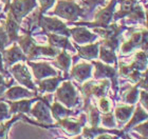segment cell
<instances>
[{
	"label": "cell",
	"mask_w": 148,
	"mask_h": 139,
	"mask_svg": "<svg viewBox=\"0 0 148 139\" xmlns=\"http://www.w3.org/2000/svg\"><path fill=\"white\" fill-rule=\"evenodd\" d=\"M18 45L25 53L28 60L38 58L39 56H48V57H56L60 49L52 45H38L36 41L33 39L31 33H25L22 36H19L17 39Z\"/></svg>",
	"instance_id": "6da1fadb"
},
{
	"label": "cell",
	"mask_w": 148,
	"mask_h": 139,
	"mask_svg": "<svg viewBox=\"0 0 148 139\" xmlns=\"http://www.w3.org/2000/svg\"><path fill=\"white\" fill-rule=\"evenodd\" d=\"M52 94H48L47 96L40 97L37 101H35V104L31 108L30 114L36 119L37 121L31 120L30 118H27V122L37 125L40 127H45L46 125L53 124V117L51 114L50 105H51V99H52Z\"/></svg>",
	"instance_id": "7a4b0ae2"
},
{
	"label": "cell",
	"mask_w": 148,
	"mask_h": 139,
	"mask_svg": "<svg viewBox=\"0 0 148 139\" xmlns=\"http://www.w3.org/2000/svg\"><path fill=\"white\" fill-rule=\"evenodd\" d=\"M110 87V80L109 79H96V80H90L79 85L78 90L82 92L84 96V108L83 110L90 104V100L92 97L101 98L107 95V91Z\"/></svg>",
	"instance_id": "3957f363"
},
{
	"label": "cell",
	"mask_w": 148,
	"mask_h": 139,
	"mask_svg": "<svg viewBox=\"0 0 148 139\" xmlns=\"http://www.w3.org/2000/svg\"><path fill=\"white\" fill-rule=\"evenodd\" d=\"M125 25H117L115 23L108 25L107 28H94L93 31L96 34L101 35L103 37V40L99 42V44L103 46H106L112 51H116L120 46L121 34L126 30Z\"/></svg>",
	"instance_id": "277c9868"
},
{
	"label": "cell",
	"mask_w": 148,
	"mask_h": 139,
	"mask_svg": "<svg viewBox=\"0 0 148 139\" xmlns=\"http://www.w3.org/2000/svg\"><path fill=\"white\" fill-rule=\"evenodd\" d=\"M51 14L73 22L86 15V9L79 6L73 0H58Z\"/></svg>",
	"instance_id": "5b68a950"
},
{
	"label": "cell",
	"mask_w": 148,
	"mask_h": 139,
	"mask_svg": "<svg viewBox=\"0 0 148 139\" xmlns=\"http://www.w3.org/2000/svg\"><path fill=\"white\" fill-rule=\"evenodd\" d=\"M55 100L60 102L66 108H73L79 104V96L70 80H65L55 91Z\"/></svg>",
	"instance_id": "8992f818"
},
{
	"label": "cell",
	"mask_w": 148,
	"mask_h": 139,
	"mask_svg": "<svg viewBox=\"0 0 148 139\" xmlns=\"http://www.w3.org/2000/svg\"><path fill=\"white\" fill-rule=\"evenodd\" d=\"M36 0H13L4 6V12L12 16L16 21L21 24L22 20L36 6Z\"/></svg>",
	"instance_id": "52a82bcc"
},
{
	"label": "cell",
	"mask_w": 148,
	"mask_h": 139,
	"mask_svg": "<svg viewBox=\"0 0 148 139\" xmlns=\"http://www.w3.org/2000/svg\"><path fill=\"white\" fill-rule=\"evenodd\" d=\"M87 123V115L82 114L79 118H71L66 117L62 118L60 120L56 121V123L50 124V125H46V129L48 127H60L67 135L70 136H76L82 134L83 127L86 125Z\"/></svg>",
	"instance_id": "ba28073f"
},
{
	"label": "cell",
	"mask_w": 148,
	"mask_h": 139,
	"mask_svg": "<svg viewBox=\"0 0 148 139\" xmlns=\"http://www.w3.org/2000/svg\"><path fill=\"white\" fill-rule=\"evenodd\" d=\"M117 0H110V2L106 5V7L99 9L94 16V22H73L76 26L84 25L88 28H107L110 23V21L113 18L114 14V7L116 5Z\"/></svg>",
	"instance_id": "9c48e42d"
},
{
	"label": "cell",
	"mask_w": 148,
	"mask_h": 139,
	"mask_svg": "<svg viewBox=\"0 0 148 139\" xmlns=\"http://www.w3.org/2000/svg\"><path fill=\"white\" fill-rule=\"evenodd\" d=\"M92 65L95 66L94 68V73H93V77L95 79H109L112 82V89H113L114 94L116 95L119 87H117V70L114 66H110L109 64H106L104 62L95 61V60H91Z\"/></svg>",
	"instance_id": "30bf717a"
},
{
	"label": "cell",
	"mask_w": 148,
	"mask_h": 139,
	"mask_svg": "<svg viewBox=\"0 0 148 139\" xmlns=\"http://www.w3.org/2000/svg\"><path fill=\"white\" fill-rule=\"evenodd\" d=\"M10 73L14 76L16 80L18 81L19 84H21V85L25 87L29 90L33 91V92H38L34 81L32 80V75L29 71L27 64L17 62L10 68Z\"/></svg>",
	"instance_id": "8fae6325"
},
{
	"label": "cell",
	"mask_w": 148,
	"mask_h": 139,
	"mask_svg": "<svg viewBox=\"0 0 148 139\" xmlns=\"http://www.w3.org/2000/svg\"><path fill=\"white\" fill-rule=\"evenodd\" d=\"M38 28H42L43 33H52V34L64 35L67 37H70V30L67 28V25L57 18L52 17H45L42 16L39 20Z\"/></svg>",
	"instance_id": "7c38bea8"
},
{
	"label": "cell",
	"mask_w": 148,
	"mask_h": 139,
	"mask_svg": "<svg viewBox=\"0 0 148 139\" xmlns=\"http://www.w3.org/2000/svg\"><path fill=\"white\" fill-rule=\"evenodd\" d=\"M25 62L29 66H31L33 75L36 78V80H42L46 78L55 77L59 75V72L53 68L48 62H32L31 60H27Z\"/></svg>",
	"instance_id": "4fadbf2b"
},
{
	"label": "cell",
	"mask_w": 148,
	"mask_h": 139,
	"mask_svg": "<svg viewBox=\"0 0 148 139\" xmlns=\"http://www.w3.org/2000/svg\"><path fill=\"white\" fill-rule=\"evenodd\" d=\"M2 58H3V63H4V68H11L12 65L19 61L25 62L27 56L25 55V53L22 52V49H20V46L17 45L16 43L13 44L10 49H4L2 52Z\"/></svg>",
	"instance_id": "5bb4252c"
},
{
	"label": "cell",
	"mask_w": 148,
	"mask_h": 139,
	"mask_svg": "<svg viewBox=\"0 0 148 139\" xmlns=\"http://www.w3.org/2000/svg\"><path fill=\"white\" fill-rule=\"evenodd\" d=\"M37 93L29 90L25 87H19V85H12L5 91L2 99L6 101H15V100H20V99L25 98H33L36 97Z\"/></svg>",
	"instance_id": "9a60e30c"
},
{
	"label": "cell",
	"mask_w": 148,
	"mask_h": 139,
	"mask_svg": "<svg viewBox=\"0 0 148 139\" xmlns=\"http://www.w3.org/2000/svg\"><path fill=\"white\" fill-rule=\"evenodd\" d=\"M70 36L73 38L74 42L76 44H87L92 43L97 39V35L93 34L86 28V26H75L69 28Z\"/></svg>",
	"instance_id": "2e32d148"
},
{
	"label": "cell",
	"mask_w": 148,
	"mask_h": 139,
	"mask_svg": "<svg viewBox=\"0 0 148 139\" xmlns=\"http://www.w3.org/2000/svg\"><path fill=\"white\" fill-rule=\"evenodd\" d=\"M92 63L79 62L77 64H74L69 76L70 78L75 79L77 82L83 83L92 77Z\"/></svg>",
	"instance_id": "e0dca14e"
},
{
	"label": "cell",
	"mask_w": 148,
	"mask_h": 139,
	"mask_svg": "<svg viewBox=\"0 0 148 139\" xmlns=\"http://www.w3.org/2000/svg\"><path fill=\"white\" fill-rule=\"evenodd\" d=\"M40 97L36 96L30 99H20L15 101H9L10 112L11 114H30L33 102L37 101Z\"/></svg>",
	"instance_id": "ac0fdd59"
},
{
	"label": "cell",
	"mask_w": 148,
	"mask_h": 139,
	"mask_svg": "<svg viewBox=\"0 0 148 139\" xmlns=\"http://www.w3.org/2000/svg\"><path fill=\"white\" fill-rule=\"evenodd\" d=\"M74 47H75V49H77V56L74 57V59L83 58L86 59V60H93V59L99 58V42L89 43L84 46L74 43Z\"/></svg>",
	"instance_id": "d6986e66"
},
{
	"label": "cell",
	"mask_w": 148,
	"mask_h": 139,
	"mask_svg": "<svg viewBox=\"0 0 148 139\" xmlns=\"http://www.w3.org/2000/svg\"><path fill=\"white\" fill-rule=\"evenodd\" d=\"M69 79L68 77H62L60 75L58 76H55V77H49L46 78V79H42V80H37V84H38V91L40 93H49V94H52L54 93L57 87H59V83L64 80H67Z\"/></svg>",
	"instance_id": "ffe728a7"
},
{
	"label": "cell",
	"mask_w": 148,
	"mask_h": 139,
	"mask_svg": "<svg viewBox=\"0 0 148 139\" xmlns=\"http://www.w3.org/2000/svg\"><path fill=\"white\" fill-rule=\"evenodd\" d=\"M48 36V40H49L50 45L57 47L59 49H65V51H71L75 52V47L71 44L69 38L64 35H57L52 34V33H46Z\"/></svg>",
	"instance_id": "44dd1931"
},
{
	"label": "cell",
	"mask_w": 148,
	"mask_h": 139,
	"mask_svg": "<svg viewBox=\"0 0 148 139\" xmlns=\"http://www.w3.org/2000/svg\"><path fill=\"white\" fill-rule=\"evenodd\" d=\"M142 37H143V30L142 31H134L131 34L130 38L127 41H125L122 46H121V52L122 54L126 55V54H130L133 52L134 49H140L141 47V43H142Z\"/></svg>",
	"instance_id": "7402d4cb"
},
{
	"label": "cell",
	"mask_w": 148,
	"mask_h": 139,
	"mask_svg": "<svg viewBox=\"0 0 148 139\" xmlns=\"http://www.w3.org/2000/svg\"><path fill=\"white\" fill-rule=\"evenodd\" d=\"M147 119H148V113L139 103V104L136 106V108H134V111H133L132 115H131L130 119L128 120V122H127V123L125 124V127H123V132L128 133L133 127H136V124L141 123V122L147 120Z\"/></svg>",
	"instance_id": "603a6c76"
},
{
	"label": "cell",
	"mask_w": 148,
	"mask_h": 139,
	"mask_svg": "<svg viewBox=\"0 0 148 139\" xmlns=\"http://www.w3.org/2000/svg\"><path fill=\"white\" fill-rule=\"evenodd\" d=\"M50 110H51V114L54 120L58 121L62 118L70 117V116H75L78 112H75L71 108H66L65 105H62L60 102H58L57 100L53 102L52 104L50 105Z\"/></svg>",
	"instance_id": "cb8c5ba5"
},
{
	"label": "cell",
	"mask_w": 148,
	"mask_h": 139,
	"mask_svg": "<svg viewBox=\"0 0 148 139\" xmlns=\"http://www.w3.org/2000/svg\"><path fill=\"white\" fill-rule=\"evenodd\" d=\"M133 111H134V105L133 104L117 105L113 112L116 123L122 125V124L128 122V120H129L131 115H132Z\"/></svg>",
	"instance_id": "d4e9b609"
},
{
	"label": "cell",
	"mask_w": 148,
	"mask_h": 139,
	"mask_svg": "<svg viewBox=\"0 0 148 139\" xmlns=\"http://www.w3.org/2000/svg\"><path fill=\"white\" fill-rule=\"evenodd\" d=\"M71 62L72 58L70 54L67 53V51L65 49H62L59 54L56 56L55 60L53 61V64L55 65L56 68H58L59 70H62L64 73H65L66 77L70 78L69 76V71H70V66H71Z\"/></svg>",
	"instance_id": "484cf974"
},
{
	"label": "cell",
	"mask_w": 148,
	"mask_h": 139,
	"mask_svg": "<svg viewBox=\"0 0 148 139\" xmlns=\"http://www.w3.org/2000/svg\"><path fill=\"white\" fill-rule=\"evenodd\" d=\"M4 28H5V32L8 34V37H9L10 44L13 43V42H16L19 37L18 32L20 30V23L16 21L10 14H8V17H6Z\"/></svg>",
	"instance_id": "4316f807"
},
{
	"label": "cell",
	"mask_w": 148,
	"mask_h": 139,
	"mask_svg": "<svg viewBox=\"0 0 148 139\" xmlns=\"http://www.w3.org/2000/svg\"><path fill=\"white\" fill-rule=\"evenodd\" d=\"M25 114H15L5 122H0V139H9L10 131L12 125L19 120H23Z\"/></svg>",
	"instance_id": "83f0119b"
},
{
	"label": "cell",
	"mask_w": 148,
	"mask_h": 139,
	"mask_svg": "<svg viewBox=\"0 0 148 139\" xmlns=\"http://www.w3.org/2000/svg\"><path fill=\"white\" fill-rule=\"evenodd\" d=\"M140 91L139 87L134 85H128L126 87L125 91L122 92V100L126 104H136L139 99Z\"/></svg>",
	"instance_id": "f1b7e54d"
},
{
	"label": "cell",
	"mask_w": 148,
	"mask_h": 139,
	"mask_svg": "<svg viewBox=\"0 0 148 139\" xmlns=\"http://www.w3.org/2000/svg\"><path fill=\"white\" fill-rule=\"evenodd\" d=\"M99 58L106 64H114L115 66L117 65V57L115 55V52L101 44H99Z\"/></svg>",
	"instance_id": "f546056e"
},
{
	"label": "cell",
	"mask_w": 148,
	"mask_h": 139,
	"mask_svg": "<svg viewBox=\"0 0 148 139\" xmlns=\"http://www.w3.org/2000/svg\"><path fill=\"white\" fill-rule=\"evenodd\" d=\"M84 111L87 112V121L89 122L90 127H99L101 123V112L99 108L90 103Z\"/></svg>",
	"instance_id": "4dcf8cb0"
},
{
	"label": "cell",
	"mask_w": 148,
	"mask_h": 139,
	"mask_svg": "<svg viewBox=\"0 0 148 139\" xmlns=\"http://www.w3.org/2000/svg\"><path fill=\"white\" fill-rule=\"evenodd\" d=\"M101 123L104 127L107 129H115L117 127L116 120L114 117L113 112H109V113H103L101 114Z\"/></svg>",
	"instance_id": "1f68e13d"
},
{
	"label": "cell",
	"mask_w": 148,
	"mask_h": 139,
	"mask_svg": "<svg viewBox=\"0 0 148 139\" xmlns=\"http://www.w3.org/2000/svg\"><path fill=\"white\" fill-rule=\"evenodd\" d=\"M99 112H102V113H109V112H112V102L111 100L108 98V97H101L99 98Z\"/></svg>",
	"instance_id": "d6a6232c"
},
{
	"label": "cell",
	"mask_w": 148,
	"mask_h": 139,
	"mask_svg": "<svg viewBox=\"0 0 148 139\" xmlns=\"http://www.w3.org/2000/svg\"><path fill=\"white\" fill-rule=\"evenodd\" d=\"M10 118H11V112H10L9 103L4 102L2 98H0V122L9 120Z\"/></svg>",
	"instance_id": "836d02e7"
},
{
	"label": "cell",
	"mask_w": 148,
	"mask_h": 139,
	"mask_svg": "<svg viewBox=\"0 0 148 139\" xmlns=\"http://www.w3.org/2000/svg\"><path fill=\"white\" fill-rule=\"evenodd\" d=\"M130 131H132L133 133L138 134V135H140V136L148 137V120L143 121V122H141V123L136 124V127H133Z\"/></svg>",
	"instance_id": "e575fe53"
},
{
	"label": "cell",
	"mask_w": 148,
	"mask_h": 139,
	"mask_svg": "<svg viewBox=\"0 0 148 139\" xmlns=\"http://www.w3.org/2000/svg\"><path fill=\"white\" fill-rule=\"evenodd\" d=\"M10 41L9 37H8V34L5 32V28L3 25H0V52L2 53L4 49H5V46L9 45Z\"/></svg>",
	"instance_id": "d590c367"
},
{
	"label": "cell",
	"mask_w": 148,
	"mask_h": 139,
	"mask_svg": "<svg viewBox=\"0 0 148 139\" xmlns=\"http://www.w3.org/2000/svg\"><path fill=\"white\" fill-rule=\"evenodd\" d=\"M136 85L138 87H141L144 91H147L148 92V68H146L145 71L142 72L141 78H140V80L136 83Z\"/></svg>",
	"instance_id": "8d00e7d4"
},
{
	"label": "cell",
	"mask_w": 148,
	"mask_h": 139,
	"mask_svg": "<svg viewBox=\"0 0 148 139\" xmlns=\"http://www.w3.org/2000/svg\"><path fill=\"white\" fill-rule=\"evenodd\" d=\"M38 1L40 2V9L36 12L39 15H43L48 11V9H50L54 3V0H38Z\"/></svg>",
	"instance_id": "74e56055"
},
{
	"label": "cell",
	"mask_w": 148,
	"mask_h": 139,
	"mask_svg": "<svg viewBox=\"0 0 148 139\" xmlns=\"http://www.w3.org/2000/svg\"><path fill=\"white\" fill-rule=\"evenodd\" d=\"M139 98H140V104L142 106L145 111H147L148 113V92L147 91H140V95H139Z\"/></svg>",
	"instance_id": "f35d334b"
},
{
	"label": "cell",
	"mask_w": 148,
	"mask_h": 139,
	"mask_svg": "<svg viewBox=\"0 0 148 139\" xmlns=\"http://www.w3.org/2000/svg\"><path fill=\"white\" fill-rule=\"evenodd\" d=\"M105 1L106 0H83L85 6L89 9L90 12L93 11V9H95L97 5H99V4H104Z\"/></svg>",
	"instance_id": "ab89813d"
},
{
	"label": "cell",
	"mask_w": 148,
	"mask_h": 139,
	"mask_svg": "<svg viewBox=\"0 0 148 139\" xmlns=\"http://www.w3.org/2000/svg\"><path fill=\"white\" fill-rule=\"evenodd\" d=\"M0 74H2L4 77H9L10 72H8V70H5L4 68V63H3V58H2V53L0 52Z\"/></svg>",
	"instance_id": "60d3db41"
},
{
	"label": "cell",
	"mask_w": 148,
	"mask_h": 139,
	"mask_svg": "<svg viewBox=\"0 0 148 139\" xmlns=\"http://www.w3.org/2000/svg\"><path fill=\"white\" fill-rule=\"evenodd\" d=\"M116 137H119V136H112V134L104 133V134L99 135V136H96L94 139H115Z\"/></svg>",
	"instance_id": "b9f144b4"
},
{
	"label": "cell",
	"mask_w": 148,
	"mask_h": 139,
	"mask_svg": "<svg viewBox=\"0 0 148 139\" xmlns=\"http://www.w3.org/2000/svg\"><path fill=\"white\" fill-rule=\"evenodd\" d=\"M4 76H3L2 74H0V87H2V85H5V84H8V82H9V81H8V82H6L5 80H4Z\"/></svg>",
	"instance_id": "7bdbcfd3"
},
{
	"label": "cell",
	"mask_w": 148,
	"mask_h": 139,
	"mask_svg": "<svg viewBox=\"0 0 148 139\" xmlns=\"http://www.w3.org/2000/svg\"><path fill=\"white\" fill-rule=\"evenodd\" d=\"M119 138H120V139H136V138H133V137L131 136L129 133H124L123 136L119 137Z\"/></svg>",
	"instance_id": "ee69618b"
},
{
	"label": "cell",
	"mask_w": 148,
	"mask_h": 139,
	"mask_svg": "<svg viewBox=\"0 0 148 139\" xmlns=\"http://www.w3.org/2000/svg\"><path fill=\"white\" fill-rule=\"evenodd\" d=\"M145 16H146V28H147V31H148V4H146Z\"/></svg>",
	"instance_id": "f6af8a7d"
},
{
	"label": "cell",
	"mask_w": 148,
	"mask_h": 139,
	"mask_svg": "<svg viewBox=\"0 0 148 139\" xmlns=\"http://www.w3.org/2000/svg\"><path fill=\"white\" fill-rule=\"evenodd\" d=\"M72 139H84V137L79 134V135H76V136H74Z\"/></svg>",
	"instance_id": "bcb514c9"
},
{
	"label": "cell",
	"mask_w": 148,
	"mask_h": 139,
	"mask_svg": "<svg viewBox=\"0 0 148 139\" xmlns=\"http://www.w3.org/2000/svg\"><path fill=\"white\" fill-rule=\"evenodd\" d=\"M1 1H2V2H4L5 4H6L8 2H9V0H1Z\"/></svg>",
	"instance_id": "7dc6e473"
},
{
	"label": "cell",
	"mask_w": 148,
	"mask_h": 139,
	"mask_svg": "<svg viewBox=\"0 0 148 139\" xmlns=\"http://www.w3.org/2000/svg\"><path fill=\"white\" fill-rule=\"evenodd\" d=\"M55 139H67L66 137H57V138H55Z\"/></svg>",
	"instance_id": "c3c4849f"
},
{
	"label": "cell",
	"mask_w": 148,
	"mask_h": 139,
	"mask_svg": "<svg viewBox=\"0 0 148 139\" xmlns=\"http://www.w3.org/2000/svg\"><path fill=\"white\" fill-rule=\"evenodd\" d=\"M115 139H120V138H119V137H116V138H115Z\"/></svg>",
	"instance_id": "681fc988"
}]
</instances>
